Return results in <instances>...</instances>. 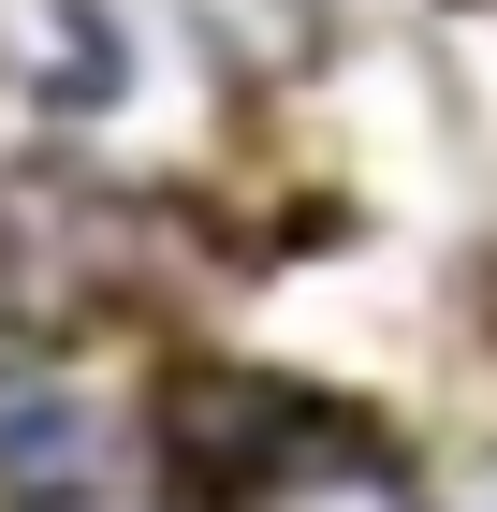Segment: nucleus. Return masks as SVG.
Returning a JSON list of instances; mask_svg holds the SVG:
<instances>
[{
    "label": "nucleus",
    "instance_id": "f257e3e1",
    "mask_svg": "<svg viewBox=\"0 0 497 512\" xmlns=\"http://www.w3.org/2000/svg\"><path fill=\"white\" fill-rule=\"evenodd\" d=\"M322 469H381V439L337 395L278 381V366H176L161 381V483H176V512H264Z\"/></svg>",
    "mask_w": 497,
    "mask_h": 512
},
{
    "label": "nucleus",
    "instance_id": "f03ea898",
    "mask_svg": "<svg viewBox=\"0 0 497 512\" xmlns=\"http://www.w3.org/2000/svg\"><path fill=\"white\" fill-rule=\"evenodd\" d=\"M103 469H117L103 410L59 366L0 352V512H74V498H103Z\"/></svg>",
    "mask_w": 497,
    "mask_h": 512
},
{
    "label": "nucleus",
    "instance_id": "7ed1b4c3",
    "mask_svg": "<svg viewBox=\"0 0 497 512\" xmlns=\"http://www.w3.org/2000/svg\"><path fill=\"white\" fill-rule=\"evenodd\" d=\"M191 15L220 30L234 74H307V59H322V15H307V0H191Z\"/></svg>",
    "mask_w": 497,
    "mask_h": 512
}]
</instances>
